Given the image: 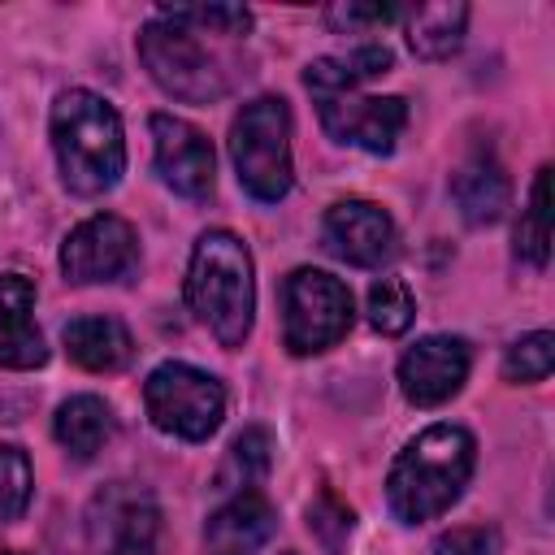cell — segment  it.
I'll list each match as a JSON object with an SVG mask.
<instances>
[{
	"mask_svg": "<svg viewBox=\"0 0 555 555\" xmlns=\"http://www.w3.org/2000/svg\"><path fill=\"white\" fill-rule=\"evenodd\" d=\"M473 468H477L473 434L464 425H429L390 464L386 503L403 525L434 520L464 494Z\"/></svg>",
	"mask_w": 555,
	"mask_h": 555,
	"instance_id": "1",
	"label": "cell"
},
{
	"mask_svg": "<svg viewBox=\"0 0 555 555\" xmlns=\"http://www.w3.org/2000/svg\"><path fill=\"white\" fill-rule=\"evenodd\" d=\"M52 152L61 165V182L74 195H104L126 173V134L117 108L87 91L69 87L52 104Z\"/></svg>",
	"mask_w": 555,
	"mask_h": 555,
	"instance_id": "2",
	"label": "cell"
},
{
	"mask_svg": "<svg viewBox=\"0 0 555 555\" xmlns=\"http://www.w3.org/2000/svg\"><path fill=\"white\" fill-rule=\"evenodd\" d=\"M186 304L221 347H243L256 317V269L251 251L230 230H204L186 264Z\"/></svg>",
	"mask_w": 555,
	"mask_h": 555,
	"instance_id": "3",
	"label": "cell"
},
{
	"mask_svg": "<svg viewBox=\"0 0 555 555\" xmlns=\"http://www.w3.org/2000/svg\"><path fill=\"white\" fill-rule=\"evenodd\" d=\"M230 160L243 191L260 204H278L291 191V108L282 95H256L230 126Z\"/></svg>",
	"mask_w": 555,
	"mask_h": 555,
	"instance_id": "4",
	"label": "cell"
},
{
	"mask_svg": "<svg viewBox=\"0 0 555 555\" xmlns=\"http://www.w3.org/2000/svg\"><path fill=\"white\" fill-rule=\"evenodd\" d=\"M143 408L160 434H173L182 442H204L217 434L225 416V386L182 360H165L143 382Z\"/></svg>",
	"mask_w": 555,
	"mask_h": 555,
	"instance_id": "5",
	"label": "cell"
},
{
	"mask_svg": "<svg viewBox=\"0 0 555 555\" xmlns=\"http://www.w3.org/2000/svg\"><path fill=\"white\" fill-rule=\"evenodd\" d=\"M351 291L325 269H295L282 282V343L291 356L330 351L351 330Z\"/></svg>",
	"mask_w": 555,
	"mask_h": 555,
	"instance_id": "6",
	"label": "cell"
},
{
	"mask_svg": "<svg viewBox=\"0 0 555 555\" xmlns=\"http://www.w3.org/2000/svg\"><path fill=\"white\" fill-rule=\"evenodd\" d=\"M139 61L147 65L152 82L186 104H212L225 95V74L217 56L199 43L195 30L173 26L165 17H152L139 30Z\"/></svg>",
	"mask_w": 555,
	"mask_h": 555,
	"instance_id": "7",
	"label": "cell"
},
{
	"mask_svg": "<svg viewBox=\"0 0 555 555\" xmlns=\"http://www.w3.org/2000/svg\"><path fill=\"white\" fill-rule=\"evenodd\" d=\"M139 269V234L117 212H95L74 225L61 243V273L65 282H121Z\"/></svg>",
	"mask_w": 555,
	"mask_h": 555,
	"instance_id": "8",
	"label": "cell"
},
{
	"mask_svg": "<svg viewBox=\"0 0 555 555\" xmlns=\"http://www.w3.org/2000/svg\"><path fill=\"white\" fill-rule=\"evenodd\" d=\"M321 126L334 143H351L364 152H395L403 126H408V104L399 95H360V91H334L317 95Z\"/></svg>",
	"mask_w": 555,
	"mask_h": 555,
	"instance_id": "9",
	"label": "cell"
},
{
	"mask_svg": "<svg viewBox=\"0 0 555 555\" xmlns=\"http://www.w3.org/2000/svg\"><path fill=\"white\" fill-rule=\"evenodd\" d=\"M473 347L460 334H425L399 360V390L416 408H438L468 382Z\"/></svg>",
	"mask_w": 555,
	"mask_h": 555,
	"instance_id": "10",
	"label": "cell"
},
{
	"mask_svg": "<svg viewBox=\"0 0 555 555\" xmlns=\"http://www.w3.org/2000/svg\"><path fill=\"white\" fill-rule=\"evenodd\" d=\"M152 152H156V173L165 186H173L182 199H208L212 195V173L217 156L212 143L199 126L173 113L152 117Z\"/></svg>",
	"mask_w": 555,
	"mask_h": 555,
	"instance_id": "11",
	"label": "cell"
},
{
	"mask_svg": "<svg viewBox=\"0 0 555 555\" xmlns=\"http://www.w3.org/2000/svg\"><path fill=\"white\" fill-rule=\"evenodd\" d=\"M321 238L338 260L356 269H373L395 251V221L373 199H338L321 221Z\"/></svg>",
	"mask_w": 555,
	"mask_h": 555,
	"instance_id": "12",
	"label": "cell"
},
{
	"mask_svg": "<svg viewBox=\"0 0 555 555\" xmlns=\"http://www.w3.org/2000/svg\"><path fill=\"white\" fill-rule=\"evenodd\" d=\"M156 529H160V512H156L152 494L113 486L108 494L95 499L91 533H95V542L108 538V546H100L104 555H152Z\"/></svg>",
	"mask_w": 555,
	"mask_h": 555,
	"instance_id": "13",
	"label": "cell"
},
{
	"mask_svg": "<svg viewBox=\"0 0 555 555\" xmlns=\"http://www.w3.org/2000/svg\"><path fill=\"white\" fill-rule=\"evenodd\" d=\"M278 529V507L251 486L234 490L204 525V546L208 555H256Z\"/></svg>",
	"mask_w": 555,
	"mask_h": 555,
	"instance_id": "14",
	"label": "cell"
},
{
	"mask_svg": "<svg viewBox=\"0 0 555 555\" xmlns=\"http://www.w3.org/2000/svg\"><path fill=\"white\" fill-rule=\"evenodd\" d=\"M48 343L35 325V282L22 273L0 278V369H39Z\"/></svg>",
	"mask_w": 555,
	"mask_h": 555,
	"instance_id": "15",
	"label": "cell"
},
{
	"mask_svg": "<svg viewBox=\"0 0 555 555\" xmlns=\"http://www.w3.org/2000/svg\"><path fill=\"white\" fill-rule=\"evenodd\" d=\"M61 338L65 356L87 373H117L134 360V338L117 317H74Z\"/></svg>",
	"mask_w": 555,
	"mask_h": 555,
	"instance_id": "16",
	"label": "cell"
},
{
	"mask_svg": "<svg viewBox=\"0 0 555 555\" xmlns=\"http://www.w3.org/2000/svg\"><path fill=\"white\" fill-rule=\"evenodd\" d=\"M451 195L468 225H494L507 212L512 182L494 156H468L451 178Z\"/></svg>",
	"mask_w": 555,
	"mask_h": 555,
	"instance_id": "17",
	"label": "cell"
},
{
	"mask_svg": "<svg viewBox=\"0 0 555 555\" xmlns=\"http://www.w3.org/2000/svg\"><path fill=\"white\" fill-rule=\"evenodd\" d=\"M395 65L390 48L386 43H360L351 52H338V56H321L304 69V87L317 95H334V91H360L364 82L382 78L386 69Z\"/></svg>",
	"mask_w": 555,
	"mask_h": 555,
	"instance_id": "18",
	"label": "cell"
},
{
	"mask_svg": "<svg viewBox=\"0 0 555 555\" xmlns=\"http://www.w3.org/2000/svg\"><path fill=\"white\" fill-rule=\"evenodd\" d=\"M52 429H56V442L74 460H91L108 442V434H113V408L100 395H69L56 408Z\"/></svg>",
	"mask_w": 555,
	"mask_h": 555,
	"instance_id": "19",
	"label": "cell"
},
{
	"mask_svg": "<svg viewBox=\"0 0 555 555\" xmlns=\"http://www.w3.org/2000/svg\"><path fill=\"white\" fill-rule=\"evenodd\" d=\"M408 17V43L421 61H447L464 43L468 4H416Z\"/></svg>",
	"mask_w": 555,
	"mask_h": 555,
	"instance_id": "20",
	"label": "cell"
},
{
	"mask_svg": "<svg viewBox=\"0 0 555 555\" xmlns=\"http://www.w3.org/2000/svg\"><path fill=\"white\" fill-rule=\"evenodd\" d=\"M516 256L529 260L533 269H546V256H551V169L546 165L538 169V178L529 186V204L520 208Z\"/></svg>",
	"mask_w": 555,
	"mask_h": 555,
	"instance_id": "21",
	"label": "cell"
},
{
	"mask_svg": "<svg viewBox=\"0 0 555 555\" xmlns=\"http://www.w3.org/2000/svg\"><path fill=\"white\" fill-rule=\"evenodd\" d=\"M269 464H273V438L269 429L251 425L230 442L225 464L217 468V490H251L269 473Z\"/></svg>",
	"mask_w": 555,
	"mask_h": 555,
	"instance_id": "22",
	"label": "cell"
},
{
	"mask_svg": "<svg viewBox=\"0 0 555 555\" xmlns=\"http://www.w3.org/2000/svg\"><path fill=\"white\" fill-rule=\"evenodd\" d=\"M156 17L186 26L195 35H247L251 30V13L243 4H165Z\"/></svg>",
	"mask_w": 555,
	"mask_h": 555,
	"instance_id": "23",
	"label": "cell"
},
{
	"mask_svg": "<svg viewBox=\"0 0 555 555\" xmlns=\"http://www.w3.org/2000/svg\"><path fill=\"white\" fill-rule=\"evenodd\" d=\"M551 369H555V334L551 330H533V334L516 338L503 356V377L516 382V386L546 382Z\"/></svg>",
	"mask_w": 555,
	"mask_h": 555,
	"instance_id": "24",
	"label": "cell"
},
{
	"mask_svg": "<svg viewBox=\"0 0 555 555\" xmlns=\"http://www.w3.org/2000/svg\"><path fill=\"white\" fill-rule=\"evenodd\" d=\"M416 317V299L399 278H377L369 286V325L386 338H399Z\"/></svg>",
	"mask_w": 555,
	"mask_h": 555,
	"instance_id": "25",
	"label": "cell"
},
{
	"mask_svg": "<svg viewBox=\"0 0 555 555\" xmlns=\"http://www.w3.org/2000/svg\"><path fill=\"white\" fill-rule=\"evenodd\" d=\"M30 490H35V473H30L26 451L13 442H0V516L17 520L30 503Z\"/></svg>",
	"mask_w": 555,
	"mask_h": 555,
	"instance_id": "26",
	"label": "cell"
},
{
	"mask_svg": "<svg viewBox=\"0 0 555 555\" xmlns=\"http://www.w3.org/2000/svg\"><path fill=\"white\" fill-rule=\"evenodd\" d=\"M395 17H403V9H395V4H334V9L325 13V22H330L334 30H347V35L386 26V22H395Z\"/></svg>",
	"mask_w": 555,
	"mask_h": 555,
	"instance_id": "27",
	"label": "cell"
},
{
	"mask_svg": "<svg viewBox=\"0 0 555 555\" xmlns=\"http://www.w3.org/2000/svg\"><path fill=\"white\" fill-rule=\"evenodd\" d=\"M434 555H499V533L490 525H460L434 542Z\"/></svg>",
	"mask_w": 555,
	"mask_h": 555,
	"instance_id": "28",
	"label": "cell"
},
{
	"mask_svg": "<svg viewBox=\"0 0 555 555\" xmlns=\"http://www.w3.org/2000/svg\"><path fill=\"white\" fill-rule=\"evenodd\" d=\"M4 555H22V551H4Z\"/></svg>",
	"mask_w": 555,
	"mask_h": 555,
	"instance_id": "29",
	"label": "cell"
},
{
	"mask_svg": "<svg viewBox=\"0 0 555 555\" xmlns=\"http://www.w3.org/2000/svg\"><path fill=\"white\" fill-rule=\"evenodd\" d=\"M282 555H295V551H282Z\"/></svg>",
	"mask_w": 555,
	"mask_h": 555,
	"instance_id": "30",
	"label": "cell"
}]
</instances>
